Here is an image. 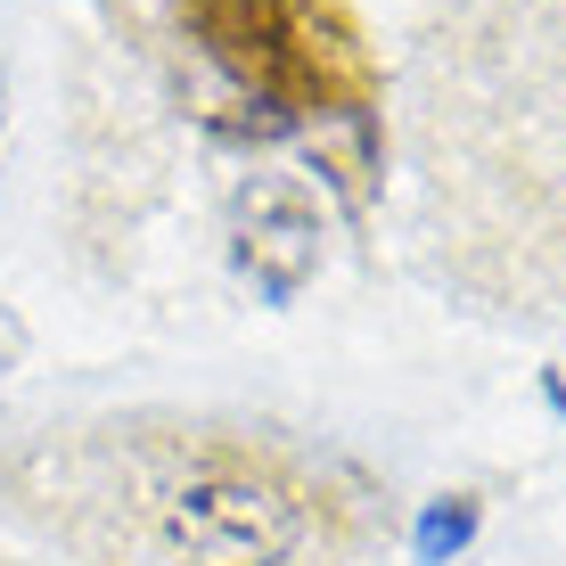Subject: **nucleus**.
Returning <instances> with one entry per match:
<instances>
[{
  "label": "nucleus",
  "mask_w": 566,
  "mask_h": 566,
  "mask_svg": "<svg viewBox=\"0 0 566 566\" xmlns=\"http://www.w3.org/2000/svg\"><path fill=\"white\" fill-rule=\"evenodd\" d=\"M181 25L271 124L361 115L378 91V66L337 0H181Z\"/></svg>",
  "instance_id": "obj_2"
},
{
  "label": "nucleus",
  "mask_w": 566,
  "mask_h": 566,
  "mask_svg": "<svg viewBox=\"0 0 566 566\" xmlns=\"http://www.w3.org/2000/svg\"><path fill=\"white\" fill-rule=\"evenodd\" d=\"M0 534L42 566H386L354 452L222 402H91L0 427Z\"/></svg>",
  "instance_id": "obj_1"
},
{
  "label": "nucleus",
  "mask_w": 566,
  "mask_h": 566,
  "mask_svg": "<svg viewBox=\"0 0 566 566\" xmlns=\"http://www.w3.org/2000/svg\"><path fill=\"white\" fill-rule=\"evenodd\" d=\"M0 566H17V558H0Z\"/></svg>",
  "instance_id": "obj_3"
}]
</instances>
